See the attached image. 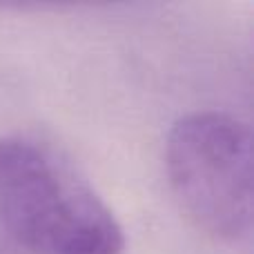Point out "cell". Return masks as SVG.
I'll list each match as a JSON object with an SVG mask.
<instances>
[{
  "mask_svg": "<svg viewBox=\"0 0 254 254\" xmlns=\"http://www.w3.org/2000/svg\"><path fill=\"white\" fill-rule=\"evenodd\" d=\"M0 225L29 254H121L123 225L49 147L0 136Z\"/></svg>",
  "mask_w": 254,
  "mask_h": 254,
  "instance_id": "1",
  "label": "cell"
},
{
  "mask_svg": "<svg viewBox=\"0 0 254 254\" xmlns=\"http://www.w3.org/2000/svg\"><path fill=\"white\" fill-rule=\"evenodd\" d=\"M170 188L183 212L210 237L241 241L252 232V134L219 110L185 114L165 143Z\"/></svg>",
  "mask_w": 254,
  "mask_h": 254,
  "instance_id": "2",
  "label": "cell"
}]
</instances>
